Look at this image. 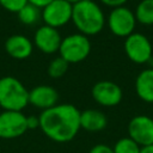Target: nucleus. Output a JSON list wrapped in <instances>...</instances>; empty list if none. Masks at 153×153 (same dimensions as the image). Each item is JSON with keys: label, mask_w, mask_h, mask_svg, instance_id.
Listing matches in <instances>:
<instances>
[{"label": "nucleus", "mask_w": 153, "mask_h": 153, "mask_svg": "<svg viewBox=\"0 0 153 153\" xmlns=\"http://www.w3.org/2000/svg\"><path fill=\"white\" fill-rule=\"evenodd\" d=\"M67 2H69V4H72V5H74V4H76V2H79V1H81V0H66Z\"/></svg>", "instance_id": "a878e982"}, {"label": "nucleus", "mask_w": 153, "mask_h": 153, "mask_svg": "<svg viewBox=\"0 0 153 153\" xmlns=\"http://www.w3.org/2000/svg\"><path fill=\"white\" fill-rule=\"evenodd\" d=\"M79 33L94 36L105 25V16L100 6L93 0H81L73 5L72 20Z\"/></svg>", "instance_id": "f03ea898"}, {"label": "nucleus", "mask_w": 153, "mask_h": 153, "mask_svg": "<svg viewBox=\"0 0 153 153\" xmlns=\"http://www.w3.org/2000/svg\"><path fill=\"white\" fill-rule=\"evenodd\" d=\"M60 56L65 59L69 65L79 63L84 61L91 53V43L87 36L82 33H72L62 38L60 49Z\"/></svg>", "instance_id": "20e7f679"}, {"label": "nucleus", "mask_w": 153, "mask_h": 153, "mask_svg": "<svg viewBox=\"0 0 153 153\" xmlns=\"http://www.w3.org/2000/svg\"><path fill=\"white\" fill-rule=\"evenodd\" d=\"M61 41L62 38L57 29L42 25L35 31L32 43L43 54H55L60 49Z\"/></svg>", "instance_id": "9b49d317"}, {"label": "nucleus", "mask_w": 153, "mask_h": 153, "mask_svg": "<svg viewBox=\"0 0 153 153\" xmlns=\"http://www.w3.org/2000/svg\"><path fill=\"white\" fill-rule=\"evenodd\" d=\"M33 50L32 41L24 35H12L5 41V51L16 60H25L31 56Z\"/></svg>", "instance_id": "ddd939ff"}, {"label": "nucleus", "mask_w": 153, "mask_h": 153, "mask_svg": "<svg viewBox=\"0 0 153 153\" xmlns=\"http://www.w3.org/2000/svg\"><path fill=\"white\" fill-rule=\"evenodd\" d=\"M140 148L141 147L128 136L120 139L112 147V151L114 153H140Z\"/></svg>", "instance_id": "6ab92c4d"}, {"label": "nucleus", "mask_w": 153, "mask_h": 153, "mask_svg": "<svg viewBox=\"0 0 153 153\" xmlns=\"http://www.w3.org/2000/svg\"><path fill=\"white\" fill-rule=\"evenodd\" d=\"M38 118L43 134L59 143L72 141L80 130V111L72 104H56L43 110Z\"/></svg>", "instance_id": "f257e3e1"}, {"label": "nucleus", "mask_w": 153, "mask_h": 153, "mask_svg": "<svg viewBox=\"0 0 153 153\" xmlns=\"http://www.w3.org/2000/svg\"><path fill=\"white\" fill-rule=\"evenodd\" d=\"M110 31L117 37H128L134 32L136 19L133 11L126 6L112 8L106 19Z\"/></svg>", "instance_id": "39448f33"}, {"label": "nucleus", "mask_w": 153, "mask_h": 153, "mask_svg": "<svg viewBox=\"0 0 153 153\" xmlns=\"http://www.w3.org/2000/svg\"><path fill=\"white\" fill-rule=\"evenodd\" d=\"M27 2V0H0V6L8 12L18 13Z\"/></svg>", "instance_id": "aec40b11"}, {"label": "nucleus", "mask_w": 153, "mask_h": 153, "mask_svg": "<svg viewBox=\"0 0 153 153\" xmlns=\"http://www.w3.org/2000/svg\"><path fill=\"white\" fill-rule=\"evenodd\" d=\"M26 117L22 111L0 112V139H16L27 130Z\"/></svg>", "instance_id": "6e6552de"}, {"label": "nucleus", "mask_w": 153, "mask_h": 153, "mask_svg": "<svg viewBox=\"0 0 153 153\" xmlns=\"http://www.w3.org/2000/svg\"><path fill=\"white\" fill-rule=\"evenodd\" d=\"M128 135L140 147L153 145V118L146 115L134 116L128 123Z\"/></svg>", "instance_id": "9d476101"}, {"label": "nucleus", "mask_w": 153, "mask_h": 153, "mask_svg": "<svg viewBox=\"0 0 153 153\" xmlns=\"http://www.w3.org/2000/svg\"><path fill=\"white\" fill-rule=\"evenodd\" d=\"M128 0H100V2L108 7H112V8H116V7H121V6H124V4L127 2Z\"/></svg>", "instance_id": "5701e85b"}, {"label": "nucleus", "mask_w": 153, "mask_h": 153, "mask_svg": "<svg viewBox=\"0 0 153 153\" xmlns=\"http://www.w3.org/2000/svg\"><path fill=\"white\" fill-rule=\"evenodd\" d=\"M135 91L141 100L153 104V68L139 73L135 79Z\"/></svg>", "instance_id": "2eb2a0df"}, {"label": "nucleus", "mask_w": 153, "mask_h": 153, "mask_svg": "<svg viewBox=\"0 0 153 153\" xmlns=\"http://www.w3.org/2000/svg\"><path fill=\"white\" fill-rule=\"evenodd\" d=\"M135 19L142 25H153V0H141L135 8Z\"/></svg>", "instance_id": "dca6fc26"}, {"label": "nucleus", "mask_w": 153, "mask_h": 153, "mask_svg": "<svg viewBox=\"0 0 153 153\" xmlns=\"http://www.w3.org/2000/svg\"><path fill=\"white\" fill-rule=\"evenodd\" d=\"M29 104V90L14 76L0 78V106L4 110L22 111Z\"/></svg>", "instance_id": "7ed1b4c3"}, {"label": "nucleus", "mask_w": 153, "mask_h": 153, "mask_svg": "<svg viewBox=\"0 0 153 153\" xmlns=\"http://www.w3.org/2000/svg\"><path fill=\"white\" fill-rule=\"evenodd\" d=\"M68 67H69V63L65 59H62L61 56H57L50 61V63L48 65L47 72H48V75L50 78L59 79L67 73Z\"/></svg>", "instance_id": "a211bd4d"}, {"label": "nucleus", "mask_w": 153, "mask_h": 153, "mask_svg": "<svg viewBox=\"0 0 153 153\" xmlns=\"http://www.w3.org/2000/svg\"><path fill=\"white\" fill-rule=\"evenodd\" d=\"M108 118L104 112L96 109H86L80 111V128L90 133H97L105 129Z\"/></svg>", "instance_id": "4468645a"}, {"label": "nucleus", "mask_w": 153, "mask_h": 153, "mask_svg": "<svg viewBox=\"0 0 153 153\" xmlns=\"http://www.w3.org/2000/svg\"><path fill=\"white\" fill-rule=\"evenodd\" d=\"M88 153H114L112 148L108 145H104V143H98L96 146H93Z\"/></svg>", "instance_id": "412c9836"}, {"label": "nucleus", "mask_w": 153, "mask_h": 153, "mask_svg": "<svg viewBox=\"0 0 153 153\" xmlns=\"http://www.w3.org/2000/svg\"><path fill=\"white\" fill-rule=\"evenodd\" d=\"M26 124H27V130L29 129L39 128V118H38V116H27L26 117Z\"/></svg>", "instance_id": "4be33fe9"}, {"label": "nucleus", "mask_w": 153, "mask_h": 153, "mask_svg": "<svg viewBox=\"0 0 153 153\" xmlns=\"http://www.w3.org/2000/svg\"><path fill=\"white\" fill-rule=\"evenodd\" d=\"M124 53L130 61L141 65L151 60L153 47L151 41L142 33L133 32L124 41Z\"/></svg>", "instance_id": "423d86ee"}, {"label": "nucleus", "mask_w": 153, "mask_h": 153, "mask_svg": "<svg viewBox=\"0 0 153 153\" xmlns=\"http://www.w3.org/2000/svg\"><path fill=\"white\" fill-rule=\"evenodd\" d=\"M73 5L66 0H53L41 11V18L44 25L59 29L72 20Z\"/></svg>", "instance_id": "0eeeda50"}, {"label": "nucleus", "mask_w": 153, "mask_h": 153, "mask_svg": "<svg viewBox=\"0 0 153 153\" xmlns=\"http://www.w3.org/2000/svg\"><path fill=\"white\" fill-rule=\"evenodd\" d=\"M140 153H153V145L143 146L140 148Z\"/></svg>", "instance_id": "393cba45"}, {"label": "nucleus", "mask_w": 153, "mask_h": 153, "mask_svg": "<svg viewBox=\"0 0 153 153\" xmlns=\"http://www.w3.org/2000/svg\"><path fill=\"white\" fill-rule=\"evenodd\" d=\"M92 98L102 106H116L121 103L123 92L122 88L114 81L100 80L92 86Z\"/></svg>", "instance_id": "1a4fd4ad"}, {"label": "nucleus", "mask_w": 153, "mask_h": 153, "mask_svg": "<svg viewBox=\"0 0 153 153\" xmlns=\"http://www.w3.org/2000/svg\"><path fill=\"white\" fill-rule=\"evenodd\" d=\"M27 1H29V4H31V5L36 6L37 8L42 10V8L45 7L48 4H50L53 0H27Z\"/></svg>", "instance_id": "b1692460"}, {"label": "nucleus", "mask_w": 153, "mask_h": 153, "mask_svg": "<svg viewBox=\"0 0 153 153\" xmlns=\"http://www.w3.org/2000/svg\"><path fill=\"white\" fill-rule=\"evenodd\" d=\"M17 17L19 22L24 25H35L41 19V10L27 2L17 13Z\"/></svg>", "instance_id": "f3484780"}, {"label": "nucleus", "mask_w": 153, "mask_h": 153, "mask_svg": "<svg viewBox=\"0 0 153 153\" xmlns=\"http://www.w3.org/2000/svg\"><path fill=\"white\" fill-rule=\"evenodd\" d=\"M59 93L57 91L49 85H38L29 91V104L35 108L47 110L57 104Z\"/></svg>", "instance_id": "f8f14e48"}]
</instances>
